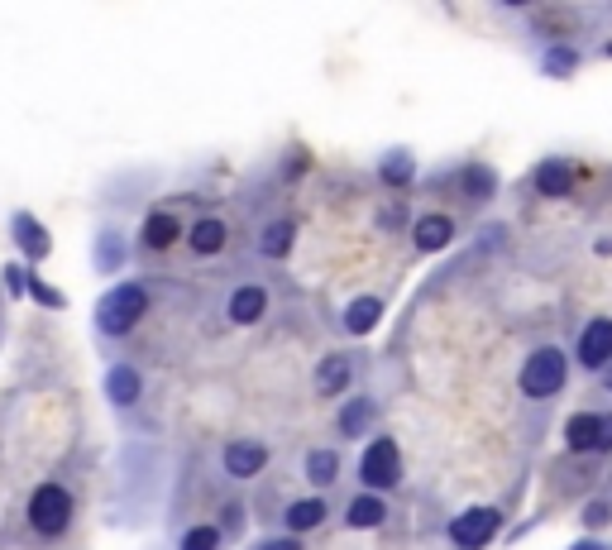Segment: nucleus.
I'll return each instance as SVG.
<instances>
[{
  "mask_svg": "<svg viewBox=\"0 0 612 550\" xmlns=\"http://www.w3.org/2000/svg\"><path fill=\"white\" fill-rule=\"evenodd\" d=\"M144 307H149V292L139 283L110 287L106 297L96 302V330H101V335H125V330L144 316Z\"/></svg>",
  "mask_w": 612,
  "mask_h": 550,
  "instance_id": "obj_1",
  "label": "nucleus"
},
{
  "mask_svg": "<svg viewBox=\"0 0 612 550\" xmlns=\"http://www.w3.org/2000/svg\"><path fill=\"white\" fill-rule=\"evenodd\" d=\"M67 522H72V493L63 484L34 488V498H29V527L39 531V536H58V531H67Z\"/></svg>",
  "mask_w": 612,
  "mask_h": 550,
  "instance_id": "obj_2",
  "label": "nucleus"
},
{
  "mask_svg": "<svg viewBox=\"0 0 612 550\" xmlns=\"http://www.w3.org/2000/svg\"><path fill=\"white\" fill-rule=\"evenodd\" d=\"M565 388V354L560 350H536L522 369V393L526 397H555Z\"/></svg>",
  "mask_w": 612,
  "mask_h": 550,
  "instance_id": "obj_3",
  "label": "nucleus"
},
{
  "mask_svg": "<svg viewBox=\"0 0 612 550\" xmlns=\"http://www.w3.org/2000/svg\"><path fill=\"white\" fill-rule=\"evenodd\" d=\"M498 527H503V517L493 507H469V512H459L455 522H450V536H455V546L479 550L498 536Z\"/></svg>",
  "mask_w": 612,
  "mask_h": 550,
  "instance_id": "obj_4",
  "label": "nucleus"
},
{
  "mask_svg": "<svg viewBox=\"0 0 612 550\" xmlns=\"http://www.w3.org/2000/svg\"><path fill=\"white\" fill-rule=\"evenodd\" d=\"M359 474H364V484L369 488H393L402 479V460H397V445L388 436H378L364 450V464H359Z\"/></svg>",
  "mask_w": 612,
  "mask_h": 550,
  "instance_id": "obj_5",
  "label": "nucleus"
},
{
  "mask_svg": "<svg viewBox=\"0 0 612 550\" xmlns=\"http://www.w3.org/2000/svg\"><path fill=\"white\" fill-rule=\"evenodd\" d=\"M565 440H569V450H612V417L579 412V417H569Z\"/></svg>",
  "mask_w": 612,
  "mask_h": 550,
  "instance_id": "obj_6",
  "label": "nucleus"
},
{
  "mask_svg": "<svg viewBox=\"0 0 612 550\" xmlns=\"http://www.w3.org/2000/svg\"><path fill=\"white\" fill-rule=\"evenodd\" d=\"M608 359H612V316H603V321H589V330L579 335V364L603 369Z\"/></svg>",
  "mask_w": 612,
  "mask_h": 550,
  "instance_id": "obj_7",
  "label": "nucleus"
},
{
  "mask_svg": "<svg viewBox=\"0 0 612 550\" xmlns=\"http://www.w3.org/2000/svg\"><path fill=\"white\" fill-rule=\"evenodd\" d=\"M263 464H268V450H263L259 440H235V445H225V469H230L235 479H254Z\"/></svg>",
  "mask_w": 612,
  "mask_h": 550,
  "instance_id": "obj_8",
  "label": "nucleus"
},
{
  "mask_svg": "<svg viewBox=\"0 0 612 550\" xmlns=\"http://www.w3.org/2000/svg\"><path fill=\"white\" fill-rule=\"evenodd\" d=\"M536 192H546V197H569V192H574V168H569L565 158H546V163L536 168Z\"/></svg>",
  "mask_w": 612,
  "mask_h": 550,
  "instance_id": "obj_9",
  "label": "nucleus"
},
{
  "mask_svg": "<svg viewBox=\"0 0 612 550\" xmlns=\"http://www.w3.org/2000/svg\"><path fill=\"white\" fill-rule=\"evenodd\" d=\"M450 235H455V225L445 216H421L416 220V230H412V240L421 254H436V249H445L450 244Z\"/></svg>",
  "mask_w": 612,
  "mask_h": 550,
  "instance_id": "obj_10",
  "label": "nucleus"
},
{
  "mask_svg": "<svg viewBox=\"0 0 612 550\" xmlns=\"http://www.w3.org/2000/svg\"><path fill=\"white\" fill-rule=\"evenodd\" d=\"M350 359L345 354H330V359H321V369H316V393L321 397H335L345 393V383H350Z\"/></svg>",
  "mask_w": 612,
  "mask_h": 550,
  "instance_id": "obj_11",
  "label": "nucleus"
},
{
  "mask_svg": "<svg viewBox=\"0 0 612 550\" xmlns=\"http://www.w3.org/2000/svg\"><path fill=\"white\" fill-rule=\"evenodd\" d=\"M139 393H144V383H139V374H134L130 364H115V369L106 374V397L115 402V407H130Z\"/></svg>",
  "mask_w": 612,
  "mask_h": 550,
  "instance_id": "obj_12",
  "label": "nucleus"
},
{
  "mask_svg": "<svg viewBox=\"0 0 612 550\" xmlns=\"http://www.w3.org/2000/svg\"><path fill=\"white\" fill-rule=\"evenodd\" d=\"M263 307H268V292H263V287H240V292L230 297V321H235V326H254L263 316Z\"/></svg>",
  "mask_w": 612,
  "mask_h": 550,
  "instance_id": "obj_13",
  "label": "nucleus"
},
{
  "mask_svg": "<svg viewBox=\"0 0 612 550\" xmlns=\"http://www.w3.org/2000/svg\"><path fill=\"white\" fill-rule=\"evenodd\" d=\"M15 240H20V249L29 254V259H44L48 249H53V240L44 235V225L29 216V211H20V216H15Z\"/></svg>",
  "mask_w": 612,
  "mask_h": 550,
  "instance_id": "obj_14",
  "label": "nucleus"
},
{
  "mask_svg": "<svg viewBox=\"0 0 612 550\" xmlns=\"http://www.w3.org/2000/svg\"><path fill=\"white\" fill-rule=\"evenodd\" d=\"M187 240H192V254H220V249H225V220L201 216L197 225L187 230Z\"/></svg>",
  "mask_w": 612,
  "mask_h": 550,
  "instance_id": "obj_15",
  "label": "nucleus"
},
{
  "mask_svg": "<svg viewBox=\"0 0 612 550\" xmlns=\"http://www.w3.org/2000/svg\"><path fill=\"white\" fill-rule=\"evenodd\" d=\"M321 522H326V503H321V498H302V503L287 507V531H292V536L321 527Z\"/></svg>",
  "mask_w": 612,
  "mask_h": 550,
  "instance_id": "obj_16",
  "label": "nucleus"
},
{
  "mask_svg": "<svg viewBox=\"0 0 612 550\" xmlns=\"http://www.w3.org/2000/svg\"><path fill=\"white\" fill-rule=\"evenodd\" d=\"M378 316H383V302H378V297H359V302H350V311H345V330H350V335H369V330L378 326Z\"/></svg>",
  "mask_w": 612,
  "mask_h": 550,
  "instance_id": "obj_17",
  "label": "nucleus"
},
{
  "mask_svg": "<svg viewBox=\"0 0 612 550\" xmlns=\"http://www.w3.org/2000/svg\"><path fill=\"white\" fill-rule=\"evenodd\" d=\"M292 240H297V225H292V220H273V225L259 235V249L268 254V259H283L287 249H292Z\"/></svg>",
  "mask_w": 612,
  "mask_h": 550,
  "instance_id": "obj_18",
  "label": "nucleus"
},
{
  "mask_svg": "<svg viewBox=\"0 0 612 550\" xmlns=\"http://www.w3.org/2000/svg\"><path fill=\"white\" fill-rule=\"evenodd\" d=\"M177 235H182V225H177L168 211H153V216L144 220V244H149V249H168Z\"/></svg>",
  "mask_w": 612,
  "mask_h": 550,
  "instance_id": "obj_19",
  "label": "nucleus"
},
{
  "mask_svg": "<svg viewBox=\"0 0 612 550\" xmlns=\"http://www.w3.org/2000/svg\"><path fill=\"white\" fill-rule=\"evenodd\" d=\"M335 474H340V460H335V450H311V455H306V479H311L316 488H326Z\"/></svg>",
  "mask_w": 612,
  "mask_h": 550,
  "instance_id": "obj_20",
  "label": "nucleus"
},
{
  "mask_svg": "<svg viewBox=\"0 0 612 550\" xmlns=\"http://www.w3.org/2000/svg\"><path fill=\"white\" fill-rule=\"evenodd\" d=\"M369 421H373V402H369V397H354L350 407L340 412V421H335V426H340V436H359Z\"/></svg>",
  "mask_w": 612,
  "mask_h": 550,
  "instance_id": "obj_21",
  "label": "nucleus"
},
{
  "mask_svg": "<svg viewBox=\"0 0 612 550\" xmlns=\"http://www.w3.org/2000/svg\"><path fill=\"white\" fill-rule=\"evenodd\" d=\"M383 517H388V507H383V498H354L350 503V527H383Z\"/></svg>",
  "mask_w": 612,
  "mask_h": 550,
  "instance_id": "obj_22",
  "label": "nucleus"
},
{
  "mask_svg": "<svg viewBox=\"0 0 612 550\" xmlns=\"http://www.w3.org/2000/svg\"><path fill=\"white\" fill-rule=\"evenodd\" d=\"M378 173H383V182H388V187H402V182H412V154H402V149H397V154H388Z\"/></svg>",
  "mask_w": 612,
  "mask_h": 550,
  "instance_id": "obj_23",
  "label": "nucleus"
},
{
  "mask_svg": "<svg viewBox=\"0 0 612 550\" xmlns=\"http://www.w3.org/2000/svg\"><path fill=\"white\" fill-rule=\"evenodd\" d=\"M574 67H579V53H574V48H550V53H546V72H550V77H569Z\"/></svg>",
  "mask_w": 612,
  "mask_h": 550,
  "instance_id": "obj_24",
  "label": "nucleus"
},
{
  "mask_svg": "<svg viewBox=\"0 0 612 550\" xmlns=\"http://www.w3.org/2000/svg\"><path fill=\"white\" fill-rule=\"evenodd\" d=\"M464 182H469V197H474V201L493 197V187H498V177L488 173V168H469V173H464Z\"/></svg>",
  "mask_w": 612,
  "mask_h": 550,
  "instance_id": "obj_25",
  "label": "nucleus"
},
{
  "mask_svg": "<svg viewBox=\"0 0 612 550\" xmlns=\"http://www.w3.org/2000/svg\"><path fill=\"white\" fill-rule=\"evenodd\" d=\"M182 550H220V531L216 527H192L182 536Z\"/></svg>",
  "mask_w": 612,
  "mask_h": 550,
  "instance_id": "obj_26",
  "label": "nucleus"
},
{
  "mask_svg": "<svg viewBox=\"0 0 612 550\" xmlns=\"http://www.w3.org/2000/svg\"><path fill=\"white\" fill-rule=\"evenodd\" d=\"M29 292H34V297H39L44 307H63V292H53L48 283H34V278H29Z\"/></svg>",
  "mask_w": 612,
  "mask_h": 550,
  "instance_id": "obj_27",
  "label": "nucleus"
},
{
  "mask_svg": "<svg viewBox=\"0 0 612 550\" xmlns=\"http://www.w3.org/2000/svg\"><path fill=\"white\" fill-rule=\"evenodd\" d=\"M101 264H120V240H110V235H106V240H101Z\"/></svg>",
  "mask_w": 612,
  "mask_h": 550,
  "instance_id": "obj_28",
  "label": "nucleus"
},
{
  "mask_svg": "<svg viewBox=\"0 0 612 550\" xmlns=\"http://www.w3.org/2000/svg\"><path fill=\"white\" fill-rule=\"evenodd\" d=\"M5 278H10V292H29V273H24L20 264L10 268V273H5Z\"/></svg>",
  "mask_w": 612,
  "mask_h": 550,
  "instance_id": "obj_29",
  "label": "nucleus"
},
{
  "mask_svg": "<svg viewBox=\"0 0 612 550\" xmlns=\"http://www.w3.org/2000/svg\"><path fill=\"white\" fill-rule=\"evenodd\" d=\"M263 550H302V541H297V536H283V541H268Z\"/></svg>",
  "mask_w": 612,
  "mask_h": 550,
  "instance_id": "obj_30",
  "label": "nucleus"
},
{
  "mask_svg": "<svg viewBox=\"0 0 612 550\" xmlns=\"http://www.w3.org/2000/svg\"><path fill=\"white\" fill-rule=\"evenodd\" d=\"M574 550H603V546H598V541H579V546H574Z\"/></svg>",
  "mask_w": 612,
  "mask_h": 550,
  "instance_id": "obj_31",
  "label": "nucleus"
},
{
  "mask_svg": "<svg viewBox=\"0 0 612 550\" xmlns=\"http://www.w3.org/2000/svg\"><path fill=\"white\" fill-rule=\"evenodd\" d=\"M603 369H608V388H612V359H608V364H603Z\"/></svg>",
  "mask_w": 612,
  "mask_h": 550,
  "instance_id": "obj_32",
  "label": "nucleus"
},
{
  "mask_svg": "<svg viewBox=\"0 0 612 550\" xmlns=\"http://www.w3.org/2000/svg\"><path fill=\"white\" fill-rule=\"evenodd\" d=\"M603 53H608V58H612V44H608V48H603Z\"/></svg>",
  "mask_w": 612,
  "mask_h": 550,
  "instance_id": "obj_33",
  "label": "nucleus"
}]
</instances>
